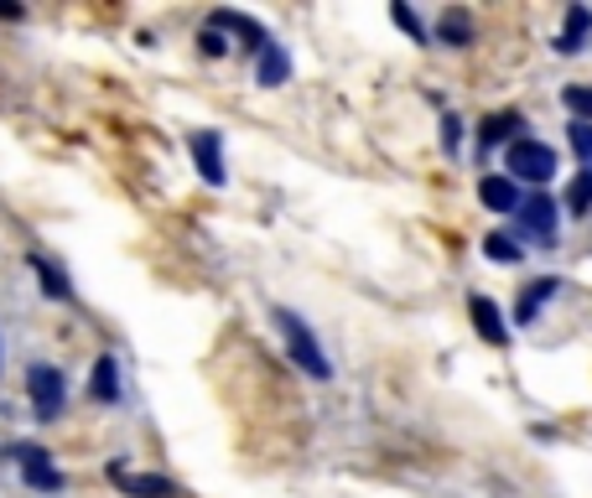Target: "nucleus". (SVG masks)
<instances>
[{"mask_svg": "<svg viewBox=\"0 0 592 498\" xmlns=\"http://www.w3.org/2000/svg\"><path fill=\"white\" fill-rule=\"evenodd\" d=\"M276 328H281L286 358H291V363H297L307 380L328 384V380H332V358L323 354V337L312 332L307 317H302V311H291V307H276Z\"/></svg>", "mask_w": 592, "mask_h": 498, "instance_id": "f257e3e1", "label": "nucleus"}, {"mask_svg": "<svg viewBox=\"0 0 592 498\" xmlns=\"http://www.w3.org/2000/svg\"><path fill=\"white\" fill-rule=\"evenodd\" d=\"M504 166H509V177L515 182H530V188H545L551 177H556V151L545 141H536V136H525V141H515L509 151H504Z\"/></svg>", "mask_w": 592, "mask_h": 498, "instance_id": "f03ea898", "label": "nucleus"}, {"mask_svg": "<svg viewBox=\"0 0 592 498\" xmlns=\"http://www.w3.org/2000/svg\"><path fill=\"white\" fill-rule=\"evenodd\" d=\"M26 400H32V416H37V421H58L63 405H68V380H63V369L32 363V369H26Z\"/></svg>", "mask_w": 592, "mask_h": 498, "instance_id": "7ed1b4c3", "label": "nucleus"}, {"mask_svg": "<svg viewBox=\"0 0 592 498\" xmlns=\"http://www.w3.org/2000/svg\"><path fill=\"white\" fill-rule=\"evenodd\" d=\"M515 229H520V239H536V244H556V234H562V203L551 197V192H530L525 197V208L515 214Z\"/></svg>", "mask_w": 592, "mask_h": 498, "instance_id": "20e7f679", "label": "nucleus"}, {"mask_svg": "<svg viewBox=\"0 0 592 498\" xmlns=\"http://www.w3.org/2000/svg\"><path fill=\"white\" fill-rule=\"evenodd\" d=\"M5 457L22 468L26 488H37V494H63V483H68V477L58 473V462H52L48 447H32V442H22V447H5Z\"/></svg>", "mask_w": 592, "mask_h": 498, "instance_id": "39448f33", "label": "nucleus"}, {"mask_svg": "<svg viewBox=\"0 0 592 498\" xmlns=\"http://www.w3.org/2000/svg\"><path fill=\"white\" fill-rule=\"evenodd\" d=\"M188 156H192V166H198V177L209 182V188H224L229 182V162H224V136L218 130H192L188 136Z\"/></svg>", "mask_w": 592, "mask_h": 498, "instance_id": "423d86ee", "label": "nucleus"}, {"mask_svg": "<svg viewBox=\"0 0 592 498\" xmlns=\"http://www.w3.org/2000/svg\"><path fill=\"white\" fill-rule=\"evenodd\" d=\"M104 477L115 483L125 498H177V483L172 477H162V473H130L125 462H104Z\"/></svg>", "mask_w": 592, "mask_h": 498, "instance_id": "0eeeda50", "label": "nucleus"}, {"mask_svg": "<svg viewBox=\"0 0 592 498\" xmlns=\"http://www.w3.org/2000/svg\"><path fill=\"white\" fill-rule=\"evenodd\" d=\"M209 26H218L224 37H235V42L250 52V58H261L265 42H270V31H265L255 16H244V11H214V16H209Z\"/></svg>", "mask_w": 592, "mask_h": 498, "instance_id": "6e6552de", "label": "nucleus"}, {"mask_svg": "<svg viewBox=\"0 0 592 498\" xmlns=\"http://www.w3.org/2000/svg\"><path fill=\"white\" fill-rule=\"evenodd\" d=\"M478 203H483L489 214H520L525 192L509 171H489V177H478Z\"/></svg>", "mask_w": 592, "mask_h": 498, "instance_id": "1a4fd4ad", "label": "nucleus"}, {"mask_svg": "<svg viewBox=\"0 0 592 498\" xmlns=\"http://www.w3.org/2000/svg\"><path fill=\"white\" fill-rule=\"evenodd\" d=\"M26 270L37 276V285H42V296H48V302H73V296H78L73 281H68V270H63L58 260H48L42 250H26Z\"/></svg>", "mask_w": 592, "mask_h": 498, "instance_id": "9d476101", "label": "nucleus"}, {"mask_svg": "<svg viewBox=\"0 0 592 498\" xmlns=\"http://www.w3.org/2000/svg\"><path fill=\"white\" fill-rule=\"evenodd\" d=\"M468 317H474V328L483 343H494V348H504L509 343V322H504V311L494 307V296H483V291H474L468 296Z\"/></svg>", "mask_w": 592, "mask_h": 498, "instance_id": "9b49d317", "label": "nucleus"}, {"mask_svg": "<svg viewBox=\"0 0 592 498\" xmlns=\"http://www.w3.org/2000/svg\"><path fill=\"white\" fill-rule=\"evenodd\" d=\"M520 130H525V115H520V110H499V115H489L483 125H478V151L489 156L494 145H515V141H525Z\"/></svg>", "mask_w": 592, "mask_h": 498, "instance_id": "f8f14e48", "label": "nucleus"}, {"mask_svg": "<svg viewBox=\"0 0 592 498\" xmlns=\"http://www.w3.org/2000/svg\"><path fill=\"white\" fill-rule=\"evenodd\" d=\"M255 84H261V89H281V84H291V52H286L276 37H270L265 52L255 58Z\"/></svg>", "mask_w": 592, "mask_h": 498, "instance_id": "ddd939ff", "label": "nucleus"}, {"mask_svg": "<svg viewBox=\"0 0 592 498\" xmlns=\"http://www.w3.org/2000/svg\"><path fill=\"white\" fill-rule=\"evenodd\" d=\"M89 400L95 405H119V358L99 354L89 369Z\"/></svg>", "mask_w": 592, "mask_h": 498, "instance_id": "4468645a", "label": "nucleus"}, {"mask_svg": "<svg viewBox=\"0 0 592 498\" xmlns=\"http://www.w3.org/2000/svg\"><path fill=\"white\" fill-rule=\"evenodd\" d=\"M556 291H562V281H556V276H541V281H530V285L520 291V307H515V322H520V328H530V322L541 317V307L551 302V296H556Z\"/></svg>", "mask_w": 592, "mask_h": 498, "instance_id": "2eb2a0df", "label": "nucleus"}, {"mask_svg": "<svg viewBox=\"0 0 592 498\" xmlns=\"http://www.w3.org/2000/svg\"><path fill=\"white\" fill-rule=\"evenodd\" d=\"M437 37H442L448 48H468V42H474V16L457 11V5H448V11L437 16Z\"/></svg>", "mask_w": 592, "mask_h": 498, "instance_id": "dca6fc26", "label": "nucleus"}, {"mask_svg": "<svg viewBox=\"0 0 592 498\" xmlns=\"http://www.w3.org/2000/svg\"><path fill=\"white\" fill-rule=\"evenodd\" d=\"M588 31H592V11H588V5H571L567 26H562V37H556V52H582Z\"/></svg>", "mask_w": 592, "mask_h": 498, "instance_id": "f3484780", "label": "nucleus"}, {"mask_svg": "<svg viewBox=\"0 0 592 498\" xmlns=\"http://www.w3.org/2000/svg\"><path fill=\"white\" fill-rule=\"evenodd\" d=\"M562 208H567L571 218L592 214V166H582V171H577V177L567 182V197H562Z\"/></svg>", "mask_w": 592, "mask_h": 498, "instance_id": "a211bd4d", "label": "nucleus"}, {"mask_svg": "<svg viewBox=\"0 0 592 498\" xmlns=\"http://www.w3.org/2000/svg\"><path fill=\"white\" fill-rule=\"evenodd\" d=\"M483 255L494 265H520L525 250H520V234H489L483 239Z\"/></svg>", "mask_w": 592, "mask_h": 498, "instance_id": "6ab92c4d", "label": "nucleus"}, {"mask_svg": "<svg viewBox=\"0 0 592 498\" xmlns=\"http://www.w3.org/2000/svg\"><path fill=\"white\" fill-rule=\"evenodd\" d=\"M390 22L401 26L405 37H411V42H431L427 22H421V16H416V5H405V0H395V5H390Z\"/></svg>", "mask_w": 592, "mask_h": 498, "instance_id": "aec40b11", "label": "nucleus"}, {"mask_svg": "<svg viewBox=\"0 0 592 498\" xmlns=\"http://www.w3.org/2000/svg\"><path fill=\"white\" fill-rule=\"evenodd\" d=\"M562 104L571 110V119H588L592 125V89L588 84H567V89H562Z\"/></svg>", "mask_w": 592, "mask_h": 498, "instance_id": "412c9836", "label": "nucleus"}, {"mask_svg": "<svg viewBox=\"0 0 592 498\" xmlns=\"http://www.w3.org/2000/svg\"><path fill=\"white\" fill-rule=\"evenodd\" d=\"M567 141H571V151L582 156V166H592V125H588V119H571Z\"/></svg>", "mask_w": 592, "mask_h": 498, "instance_id": "4be33fe9", "label": "nucleus"}, {"mask_svg": "<svg viewBox=\"0 0 592 498\" xmlns=\"http://www.w3.org/2000/svg\"><path fill=\"white\" fill-rule=\"evenodd\" d=\"M198 48H203V58H229V48H235V42H229L218 26H203V31H198Z\"/></svg>", "mask_w": 592, "mask_h": 498, "instance_id": "5701e85b", "label": "nucleus"}, {"mask_svg": "<svg viewBox=\"0 0 592 498\" xmlns=\"http://www.w3.org/2000/svg\"><path fill=\"white\" fill-rule=\"evenodd\" d=\"M457 145H463V119L442 115V151H448V156H457Z\"/></svg>", "mask_w": 592, "mask_h": 498, "instance_id": "b1692460", "label": "nucleus"}, {"mask_svg": "<svg viewBox=\"0 0 592 498\" xmlns=\"http://www.w3.org/2000/svg\"><path fill=\"white\" fill-rule=\"evenodd\" d=\"M22 16H26L22 5H0V22H22Z\"/></svg>", "mask_w": 592, "mask_h": 498, "instance_id": "393cba45", "label": "nucleus"}]
</instances>
